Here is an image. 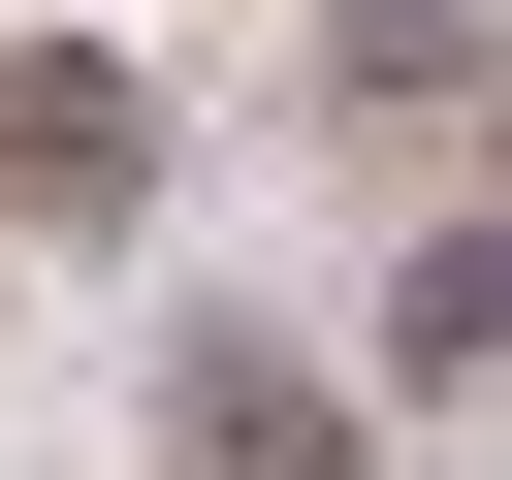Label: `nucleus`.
<instances>
[{
  "instance_id": "f257e3e1",
  "label": "nucleus",
  "mask_w": 512,
  "mask_h": 480,
  "mask_svg": "<svg viewBox=\"0 0 512 480\" xmlns=\"http://www.w3.org/2000/svg\"><path fill=\"white\" fill-rule=\"evenodd\" d=\"M160 160H192V96H160L96 0H0V256H128Z\"/></svg>"
},
{
  "instance_id": "f03ea898",
  "label": "nucleus",
  "mask_w": 512,
  "mask_h": 480,
  "mask_svg": "<svg viewBox=\"0 0 512 480\" xmlns=\"http://www.w3.org/2000/svg\"><path fill=\"white\" fill-rule=\"evenodd\" d=\"M416 416L352 384V352H288V320H224L192 288V352H160V480H384Z\"/></svg>"
},
{
  "instance_id": "7ed1b4c3",
  "label": "nucleus",
  "mask_w": 512,
  "mask_h": 480,
  "mask_svg": "<svg viewBox=\"0 0 512 480\" xmlns=\"http://www.w3.org/2000/svg\"><path fill=\"white\" fill-rule=\"evenodd\" d=\"M288 128H352V160H480V128H512V0H320V32H288Z\"/></svg>"
},
{
  "instance_id": "20e7f679",
  "label": "nucleus",
  "mask_w": 512,
  "mask_h": 480,
  "mask_svg": "<svg viewBox=\"0 0 512 480\" xmlns=\"http://www.w3.org/2000/svg\"><path fill=\"white\" fill-rule=\"evenodd\" d=\"M352 384H384V416H512V192H416V224H384Z\"/></svg>"
},
{
  "instance_id": "39448f33",
  "label": "nucleus",
  "mask_w": 512,
  "mask_h": 480,
  "mask_svg": "<svg viewBox=\"0 0 512 480\" xmlns=\"http://www.w3.org/2000/svg\"><path fill=\"white\" fill-rule=\"evenodd\" d=\"M416 480H512V448H480V416H416Z\"/></svg>"
}]
</instances>
